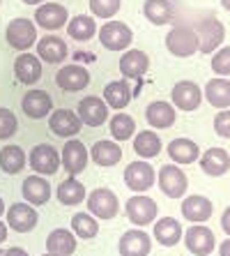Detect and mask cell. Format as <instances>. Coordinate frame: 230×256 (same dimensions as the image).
<instances>
[{"mask_svg":"<svg viewBox=\"0 0 230 256\" xmlns=\"http://www.w3.org/2000/svg\"><path fill=\"white\" fill-rule=\"evenodd\" d=\"M166 48L171 51L175 58H189L198 51V35L196 30L187 24H177L166 35Z\"/></svg>","mask_w":230,"mask_h":256,"instance_id":"1","label":"cell"},{"mask_svg":"<svg viewBox=\"0 0 230 256\" xmlns=\"http://www.w3.org/2000/svg\"><path fill=\"white\" fill-rule=\"evenodd\" d=\"M196 35H198V51L201 54H214L226 40V28L217 16H205L196 24Z\"/></svg>","mask_w":230,"mask_h":256,"instance_id":"2","label":"cell"},{"mask_svg":"<svg viewBox=\"0 0 230 256\" xmlns=\"http://www.w3.org/2000/svg\"><path fill=\"white\" fill-rule=\"evenodd\" d=\"M5 40H7V44L12 48H16V51H28L30 46L37 44V28L30 18H14V21H9V26H7Z\"/></svg>","mask_w":230,"mask_h":256,"instance_id":"3","label":"cell"},{"mask_svg":"<svg viewBox=\"0 0 230 256\" xmlns=\"http://www.w3.org/2000/svg\"><path fill=\"white\" fill-rule=\"evenodd\" d=\"M99 42L108 51H124V48L134 42V32L122 21H106L99 28Z\"/></svg>","mask_w":230,"mask_h":256,"instance_id":"4","label":"cell"},{"mask_svg":"<svg viewBox=\"0 0 230 256\" xmlns=\"http://www.w3.org/2000/svg\"><path fill=\"white\" fill-rule=\"evenodd\" d=\"M88 210H90L92 217H99V220H113V217L120 212V198L115 196L111 190L99 187V190L90 192Z\"/></svg>","mask_w":230,"mask_h":256,"instance_id":"5","label":"cell"},{"mask_svg":"<svg viewBox=\"0 0 230 256\" xmlns=\"http://www.w3.org/2000/svg\"><path fill=\"white\" fill-rule=\"evenodd\" d=\"M124 210H127L129 222L136 224V226H148L150 222L157 220V212H159L157 201L150 198V196H145V194H136V196H131L129 201H127V206H124Z\"/></svg>","mask_w":230,"mask_h":256,"instance_id":"6","label":"cell"},{"mask_svg":"<svg viewBox=\"0 0 230 256\" xmlns=\"http://www.w3.org/2000/svg\"><path fill=\"white\" fill-rule=\"evenodd\" d=\"M159 187L168 198H182L187 194L189 180L184 176V171L175 164H164L159 168Z\"/></svg>","mask_w":230,"mask_h":256,"instance_id":"7","label":"cell"},{"mask_svg":"<svg viewBox=\"0 0 230 256\" xmlns=\"http://www.w3.org/2000/svg\"><path fill=\"white\" fill-rule=\"evenodd\" d=\"M157 180V173L145 160L131 162L129 166L124 168V185L131 192H148Z\"/></svg>","mask_w":230,"mask_h":256,"instance_id":"8","label":"cell"},{"mask_svg":"<svg viewBox=\"0 0 230 256\" xmlns=\"http://www.w3.org/2000/svg\"><path fill=\"white\" fill-rule=\"evenodd\" d=\"M28 162H30V166H32V171L44 173V176H53L60 168L58 150L53 146H48V143H39V146H35V148L30 150Z\"/></svg>","mask_w":230,"mask_h":256,"instance_id":"9","label":"cell"},{"mask_svg":"<svg viewBox=\"0 0 230 256\" xmlns=\"http://www.w3.org/2000/svg\"><path fill=\"white\" fill-rule=\"evenodd\" d=\"M78 118L88 127H101L108 120V104L95 95L83 97L78 102Z\"/></svg>","mask_w":230,"mask_h":256,"instance_id":"10","label":"cell"},{"mask_svg":"<svg viewBox=\"0 0 230 256\" xmlns=\"http://www.w3.org/2000/svg\"><path fill=\"white\" fill-rule=\"evenodd\" d=\"M7 212V224L9 228H14L16 233H28L37 226V222H39V214H37L35 206H30V203H14Z\"/></svg>","mask_w":230,"mask_h":256,"instance_id":"11","label":"cell"},{"mask_svg":"<svg viewBox=\"0 0 230 256\" xmlns=\"http://www.w3.org/2000/svg\"><path fill=\"white\" fill-rule=\"evenodd\" d=\"M48 116H51V118H48V127H51V132H53L55 136H65V138L76 136L83 127L78 114L69 111V108H55V111H51Z\"/></svg>","mask_w":230,"mask_h":256,"instance_id":"12","label":"cell"},{"mask_svg":"<svg viewBox=\"0 0 230 256\" xmlns=\"http://www.w3.org/2000/svg\"><path fill=\"white\" fill-rule=\"evenodd\" d=\"M88 160H90V152L88 148L83 146L78 138H69L65 143V148H62V155H60V164L67 168V173L71 176H76L81 173L83 168L88 166Z\"/></svg>","mask_w":230,"mask_h":256,"instance_id":"13","label":"cell"},{"mask_svg":"<svg viewBox=\"0 0 230 256\" xmlns=\"http://www.w3.org/2000/svg\"><path fill=\"white\" fill-rule=\"evenodd\" d=\"M184 244H187V250H189L194 256H210L214 250V244H217V240H214V233L207 226L196 224V226L187 228Z\"/></svg>","mask_w":230,"mask_h":256,"instance_id":"14","label":"cell"},{"mask_svg":"<svg viewBox=\"0 0 230 256\" xmlns=\"http://www.w3.org/2000/svg\"><path fill=\"white\" fill-rule=\"evenodd\" d=\"M55 84L65 92H78L90 86V72L81 65H65L55 74Z\"/></svg>","mask_w":230,"mask_h":256,"instance_id":"15","label":"cell"},{"mask_svg":"<svg viewBox=\"0 0 230 256\" xmlns=\"http://www.w3.org/2000/svg\"><path fill=\"white\" fill-rule=\"evenodd\" d=\"M69 21V14H67V7L60 5V2H46V5H39L35 12V24L44 30H60L62 26H67Z\"/></svg>","mask_w":230,"mask_h":256,"instance_id":"16","label":"cell"},{"mask_svg":"<svg viewBox=\"0 0 230 256\" xmlns=\"http://www.w3.org/2000/svg\"><path fill=\"white\" fill-rule=\"evenodd\" d=\"M171 100H173V104H175L177 108H182V111H196L203 102V90L198 88V84H194V81H180V84H175V88H173Z\"/></svg>","mask_w":230,"mask_h":256,"instance_id":"17","label":"cell"},{"mask_svg":"<svg viewBox=\"0 0 230 256\" xmlns=\"http://www.w3.org/2000/svg\"><path fill=\"white\" fill-rule=\"evenodd\" d=\"M118 250L120 256H148L150 250H152V240L141 228H131L120 238Z\"/></svg>","mask_w":230,"mask_h":256,"instance_id":"18","label":"cell"},{"mask_svg":"<svg viewBox=\"0 0 230 256\" xmlns=\"http://www.w3.org/2000/svg\"><path fill=\"white\" fill-rule=\"evenodd\" d=\"M21 106H23V114L28 118L41 120L53 111V100H51V95H48L46 90H30V92L23 95Z\"/></svg>","mask_w":230,"mask_h":256,"instance_id":"19","label":"cell"},{"mask_svg":"<svg viewBox=\"0 0 230 256\" xmlns=\"http://www.w3.org/2000/svg\"><path fill=\"white\" fill-rule=\"evenodd\" d=\"M150 70V58L148 54H143L138 48H131L120 58V72H122L124 78H143Z\"/></svg>","mask_w":230,"mask_h":256,"instance_id":"20","label":"cell"},{"mask_svg":"<svg viewBox=\"0 0 230 256\" xmlns=\"http://www.w3.org/2000/svg\"><path fill=\"white\" fill-rule=\"evenodd\" d=\"M214 206L207 196H201V194H194V196H187L182 201V214L184 220L194 222V224H203L212 217Z\"/></svg>","mask_w":230,"mask_h":256,"instance_id":"21","label":"cell"},{"mask_svg":"<svg viewBox=\"0 0 230 256\" xmlns=\"http://www.w3.org/2000/svg\"><path fill=\"white\" fill-rule=\"evenodd\" d=\"M67 44L62 37L58 35H46L41 37L39 44H37V58L44 60V62H51V65H58L67 58Z\"/></svg>","mask_w":230,"mask_h":256,"instance_id":"22","label":"cell"},{"mask_svg":"<svg viewBox=\"0 0 230 256\" xmlns=\"http://www.w3.org/2000/svg\"><path fill=\"white\" fill-rule=\"evenodd\" d=\"M175 106L168 104V102L157 100L152 104H148V108H145V120L154 130H168V127L175 125Z\"/></svg>","mask_w":230,"mask_h":256,"instance_id":"23","label":"cell"},{"mask_svg":"<svg viewBox=\"0 0 230 256\" xmlns=\"http://www.w3.org/2000/svg\"><path fill=\"white\" fill-rule=\"evenodd\" d=\"M14 76H16V81H21V84H25V86L37 84L41 76L39 58L32 54H21L14 60Z\"/></svg>","mask_w":230,"mask_h":256,"instance_id":"24","label":"cell"},{"mask_svg":"<svg viewBox=\"0 0 230 256\" xmlns=\"http://www.w3.org/2000/svg\"><path fill=\"white\" fill-rule=\"evenodd\" d=\"M198 160H201V168L207 173V176H212V178L224 176V173H228V168H230V155L224 148L205 150Z\"/></svg>","mask_w":230,"mask_h":256,"instance_id":"25","label":"cell"},{"mask_svg":"<svg viewBox=\"0 0 230 256\" xmlns=\"http://www.w3.org/2000/svg\"><path fill=\"white\" fill-rule=\"evenodd\" d=\"M23 198L30 206H44L51 198V185L41 176H28L23 180Z\"/></svg>","mask_w":230,"mask_h":256,"instance_id":"26","label":"cell"},{"mask_svg":"<svg viewBox=\"0 0 230 256\" xmlns=\"http://www.w3.org/2000/svg\"><path fill=\"white\" fill-rule=\"evenodd\" d=\"M168 157L175 164H194L201 157V148L191 138H175L168 143Z\"/></svg>","mask_w":230,"mask_h":256,"instance_id":"27","label":"cell"},{"mask_svg":"<svg viewBox=\"0 0 230 256\" xmlns=\"http://www.w3.org/2000/svg\"><path fill=\"white\" fill-rule=\"evenodd\" d=\"M154 240L164 247H173L182 240V224L175 217H161L154 224Z\"/></svg>","mask_w":230,"mask_h":256,"instance_id":"28","label":"cell"},{"mask_svg":"<svg viewBox=\"0 0 230 256\" xmlns=\"http://www.w3.org/2000/svg\"><path fill=\"white\" fill-rule=\"evenodd\" d=\"M46 250L58 256H71L76 252V236L67 228H55V231L48 233Z\"/></svg>","mask_w":230,"mask_h":256,"instance_id":"29","label":"cell"},{"mask_svg":"<svg viewBox=\"0 0 230 256\" xmlns=\"http://www.w3.org/2000/svg\"><path fill=\"white\" fill-rule=\"evenodd\" d=\"M143 14L150 24L154 26H166L168 21H173L175 10H173L171 0H145L143 2Z\"/></svg>","mask_w":230,"mask_h":256,"instance_id":"30","label":"cell"},{"mask_svg":"<svg viewBox=\"0 0 230 256\" xmlns=\"http://www.w3.org/2000/svg\"><path fill=\"white\" fill-rule=\"evenodd\" d=\"M90 157H92L97 166H115L122 160V150L113 141H97L90 150Z\"/></svg>","mask_w":230,"mask_h":256,"instance_id":"31","label":"cell"},{"mask_svg":"<svg viewBox=\"0 0 230 256\" xmlns=\"http://www.w3.org/2000/svg\"><path fill=\"white\" fill-rule=\"evenodd\" d=\"M55 196L62 206H78L81 201H85V187H83V182L76 180V176H71V178L62 180L58 185Z\"/></svg>","mask_w":230,"mask_h":256,"instance_id":"32","label":"cell"},{"mask_svg":"<svg viewBox=\"0 0 230 256\" xmlns=\"http://www.w3.org/2000/svg\"><path fill=\"white\" fill-rule=\"evenodd\" d=\"M205 100L217 108H230V81L212 78L205 86Z\"/></svg>","mask_w":230,"mask_h":256,"instance_id":"33","label":"cell"},{"mask_svg":"<svg viewBox=\"0 0 230 256\" xmlns=\"http://www.w3.org/2000/svg\"><path fill=\"white\" fill-rule=\"evenodd\" d=\"M65 28H67L71 40H76V42H88V40L95 37L97 24H95V18L88 16V14H78V16H74L71 21H67Z\"/></svg>","mask_w":230,"mask_h":256,"instance_id":"34","label":"cell"},{"mask_svg":"<svg viewBox=\"0 0 230 256\" xmlns=\"http://www.w3.org/2000/svg\"><path fill=\"white\" fill-rule=\"evenodd\" d=\"M134 150L136 155H141L143 160H152V157H157L161 152V138L150 130L138 132L134 136Z\"/></svg>","mask_w":230,"mask_h":256,"instance_id":"35","label":"cell"},{"mask_svg":"<svg viewBox=\"0 0 230 256\" xmlns=\"http://www.w3.org/2000/svg\"><path fill=\"white\" fill-rule=\"evenodd\" d=\"M25 166V152L18 146H5V148L0 150V168L2 173H21Z\"/></svg>","mask_w":230,"mask_h":256,"instance_id":"36","label":"cell"},{"mask_svg":"<svg viewBox=\"0 0 230 256\" xmlns=\"http://www.w3.org/2000/svg\"><path fill=\"white\" fill-rule=\"evenodd\" d=\"M104 100L111 108H124L131 102V88L127 81H113L104 88Z\"/></svg>","mask_w":230,"mask_h":256,"instance_id":"37","label":"cell"},{"mask_svg":"<svg viewBox=\"0 0 230 256\" xmlns=\"http://www.w3.org/2000/svg\"><path fill=\"white\" fill-rule=\"evenodd\" d=\"M71 233L83 240H90L99 233V224L90 212H76L71 217Z\"/></svg>","mask_w":230,"mask_h":256,"instance_id":"38","label":"cell"},{"mask_svg":"<svg viewBox=\"0 0 230 256\" xmlns=\"http://www.w3.org/2000/svg\"><path fill=\"white\" fill-rule=\"evenodd\" d=\"M136 132V122L131 116L127 114H118L111 118V136L115 141H129Z\"/></svg>","mask_w":230,"mask_h":256,"instance_id":"39","label":"cell"},{"mask_svg":"<svg viewBox=\"0 0 230 256\" xmlns=\"http://www.w3.org/2000/svg\"><path fill=\"white\" fill-rule=\"evenodd\" d=\"M120 2L122 0H90V10L99 18H111L120 12Z\"/></svg>","mask_w":230,"mask_h":256,"instance_id":"40","label":"cell"},{"mask_svg":"<svg viewBox=\"0 0 230 256\" xmlns=\"http://www.w3.org/2000/svg\"><path fill=\"white\" fill-rule=\"evenodd\" d=\"M18 130V120L16 116L9 111V108H2L0 106V141L5 138H12Z\"/></svg>","mask_w":230,"mask_h":256,"instance_id":"41","label":"cell"},{"mask_svg":"<svg viewBox=\"0 0 230 256\" xmlns=\"http://www.w3.org/2000/svg\"><path fill=\"white\" fill-rule=\"evenodd\" d=\"M212 72L219 76H230V46L217 48L212 56Z\"/></svg>","mask_w":230,"mask_h":256,"instance_id":"42","label":"cell"},{"mask_svg":"<svg viewBox=\"0 0 230 256\" xmlns=\"http://www.w3.org/2000/svg\"><path fill=\"white\" fill-rule=\"evenodd\" d=\"M214 132L221 138H230V108H221V114L214 118Z\"/></svg>","mask_w":230,"mask_h":256,"instance_id":"43","label":"cell"},{"mask_svg":"<svg viewBox=\"0 0 230 256\" xmlns=\"http://www.w3.org/2000/svg\"><path fill=\"white\" fill-rule=\"evenodd\" d=\"M221 228H224V231L230 236V206H228V208H226L224 217H221Z\"/></svg>","mask_w":230,"mask_h":256,"instance_id":"44","label":"cell"},{"mask_svg":"<svg viewBox=\"0 0 230 256\" xmlns=\"http://www.w3.org/2000/svg\"><path fill=\"white\" fill-rule=\"evenodd\" d=\"M2 256H28V252L21 250V247H9V250H7Z\"/></svg>","mask_w":230,"mask_h":256,"instance_id":"45","label":"cell"},{"mask_svg":"<svg viewBox=\"0 0 230 256\" xmlns=\"http://www.w3.org/2000/svg\"><path fill=\"white\" fill-rule=\"evenodd\" d=\"M219 254H221V256H230V238L221 242V247H219Z\"/></svg>","mask_w":230,"mask_h":256,"instance_id":"46","label":"cell"},{"mask_svg":"<svg viewBox=\"0 0 230 256\" xmlns=\"http://www.w3.org/2000/svg\"><path fill=\"white\" fill-rule=\"evenodd\" d=\"M5 240H7V226L0 222V242H5Z\"/></svg>","mask_w":230,"mask_h":256,"instance_id":"47","label":"cell"},{"mask_svg":"<svg viewBox=\"0 0 230 256\" xmlns=\"http://www.w3.org/2000/svg\"><path fill=\"white\" fill-rule=\"evenodd\" d=\"M25 5H39V2H44V0H23Z\"/></svg>","mask_w":230,"mask_h":256,"instance_id":"48","label":"cell"},{"mask_svg":"<svg viewBox=\"0 0 230 256\" xmlns=\"http://www.w3.org/2000/svg\"><path fill=\"white\" fill-rule=\"evenodd\" d=\"M221 5H224V10H228L230 12V0H221Z\"/></svg>","mask_w":230,"mask_h":256,"instance_id":"49","label":"cell"},{"mask_svg":"<svg viewBox=\"0 0 230 256\" xmlns=\"http://www.w3.org/2000/svg\"><path fill=\"white\" fill-rule=\"evenodd\" d=\"M2 212H5V203H2V198H0V217H2Z\"/></svg>","mask_w":230,"mask_h":256,"instance_id":"50","label":"cell"},{"mask_svg":"<svg viewBox=\"0 0 230 256\" xmlns=\"http://www.w3.org/2000/svg\"><path fill=\"white\" fill-rule=\"evenodd\" d=\"M41 256H58V254H51V252H46V254H41Z\"/></svg>","mask_w":230,"mask_h":256,"instance_id":"51","label":"cell"},{"mask_svg":"<svg viewBox=\"0 0 230 256\" xmlns=\"http://www.w3.org/2000/svg\"><path fill=\"white\" fill-rule=\"evenodd\" d=\"M2 254H5V252H2V250H0V256H2Z\"/></svg>","mask_w":230,"mask_h":256,"instance_id":"52","label":"cell"}]
</instances>
